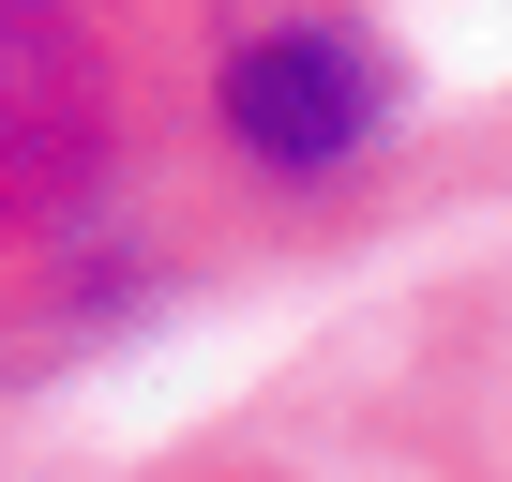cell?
<instances>
[{"label":"cell","instance_id":"obj_1","mask_svg":"<svg viewBox=\"0 0 512 482\" xmlns=\"http://www.w3.org/2000/svg\"><path fill=\"white\" fill-rule=\"evenodd\" d=\"M196 0H0V377L106 347L226 211L181 76Z\"/></svg>","mask_w":512,"mask_h":482},{"label":"cell","instance_id":"obj_2","mask_svg":"<svg viewBox=\"0 0 512 482\" xmlns=\"http://www.w3.org/2000/svg\"><path fill=\"white\" fill-rule=\"evenodd\" d=\"M181 76L226 211H332L407 151V46L362 0H196Z\"/></svg>","mask_w":512,"mask_h":482},{"label":"cell","instance_id":"obj_3","mask_svg":"<svg viewBox=\"0 0 512 482\" xmlns=\"http://www.w3.org/2000/svg\"><path fill=\"white\" fill-rule=\"evenodd\" d=\"M166 482H272V467H166Z\"/></svg>","mask_w":512,"mask_h":482}]
</instances>
